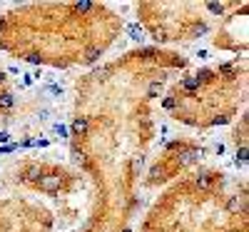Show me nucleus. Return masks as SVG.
Wrapping results in <instances>:
<instances>
[{
    "instance_id": "f257e3e1",
    "label": "nucleus",
    "mask_w": 249,
    "mask_h": 232,
    "mask_svg": "<svg viewBox=\"0 0 249 232\" xmlns=\"http://www.w3.org/2000/svg\"><path fill=\"white\" fill-rule=\"evenodd\" d=\"M190 68L170 48H132L75 80L70 153L92 185L80 232H135L140 180L155 142V102Z\"/></svg>"
},
{
    "instance_id": "f03ea898",
    "label": "nucleus",
    "mask_w": 249,
    "mask_h": 232,
    "mask_svg": "<svg viewBox=\"0 0 249 232\" xmlns=\"http://www.w3.org/2000/svg\"><path fill=\"white\" fill-rule=\"evenodd\" d=\"M122 15L105 3H30L0 13V50L45 68H95L122 35Z\"/></svg>"
},
{
    "instance_id": "7ed1b4c3",
    "label": "nucleus",
    "mask_w": 249,
    "mask_h": 232,
    "mask_svg": "<svg viewBox=\"0 0 249 232\" xmlns=\"http://www.w3.org/2000/svg\"><path fill=\"white\" fill-rule=\"evenodd\" d=\"M135 232H249L247 182L202 165L162 187Z\"/></svg>"
},
{
    "instance_id": "20e7f679",
    "label": "nucleus",
    "mask_w": 249,
    "mask_h": 232,
    "mask_svg": "<svg viewBox=\"0 0 249 232\" xmlns=\"http://www.w3.org/2000/svg\"><path fill=\"white\" fill-rule=\"evenodd\" d=\"M247 60L234 58L195 73L177 75L162 90V110L170 120L195 130L230 125L247 105Z\"/></svg>"
},
{
    "instance_id": "39448f33",
    "label": "nucleus",
    "mask_w": 249,
    "mask_h": 232,
    "mask_svg": "<svg viewBox=\"0 0 249 232\" xmlns=\"http://www.w3.org/2000/svg\"><path fill=\"white\" fill-rule=\"evenodd\" d=\"M234 3H137L135 15L157 48L195 43Z\"/></svg>"
},
{
    "instance_id": "423d86ee",
    "label": "nucleus",
    "mask_w": 249,
    "mask_h": 232,
    "mask_svg": "<svg viewBox=\"0 0 249 232\" xmlns=\"http://www.w3.org/2000/svg\"><path fill=\"white\" fill-rule=\"evenodd\" d=\"M8 182L20 193L50 200H68L82 187V177L77 170L45 157H28L15 162L8 173Z\"/></svg>"
},
{
    "instance_id": "0eeeda50",
    "label": "nucleus",
    "mask_w": 249,
    "mask_h": 232,
    "mask_svg": "<svg viewBox=\"0 0 249 232\" xmlns=\"http://www.w3.org/2000/svg\"><path fill=\"white\" fill-rule=\"evenodd\" d=\"M204 155H207V147L190 135H177L167 140L155 153V157H150V162L144 165L140 190H160L172 185L175 180L202 167Z\"/></svg>"
},
{
    "instance_id": "6e6552de",
    "label": "nucleus",
    "mask_w": 249,
    "mask_h": 232,
    "mask_svg": "<svg viewBox=\"0 0 249 232\" xmlns=\"http://www.w3.org/2000/svg\"><path fill=\"white\" fill-rule=\"evenodd\" d=\"M53 210L30 197H0V232H53Z\"/></svg>"
},
{
    "instance_id": "1a4fd4ad",
    "label": "nucleus",
    "mask_w": 249,
    "mask_h": 232,
    "mask_svg": "<svg viewBox=\"0 0 249 232\" xmlns=\"http://www.w3.org/2000/svg\"><path fill=\"white\" fill-rule=\"evenodd\" d=\"M212 43L222 53L232 55L247 53V3H234L219 18Z\"/></svg>"
},
{
    "instance_id": "9d476101",
    "label": "nucleus",
    "mask_w": 249,
    "mask_h": 232,
    "mask_svg": "<svg viewBox=\"0 0 249 232\" xmlns=\"http://www.w3.org/2000/svg\"><path fill=\"white\" fill-rule=\"evenodd\" d=\"M13 108H15V93L10 85V77L0 68V117H8L13 113Z\"/></svg>"
},
{
    "instance_id": "9b49d317",
    "label": "nucleus",
    "mask_w": 249,
    "mask_h": 232,
    "mask_svg": "<svg viewBox=\"0 0 249 232\" xmlns=\"http://www.w3.org/2000/svg\"><path fill=\"white\" fill-rule=\"evenodd\" d=\"M232 142H234V147H237V155L244 157V153H247V113H242V115H239V122L234 125Z\"/></svg>"
}]
</instances>
